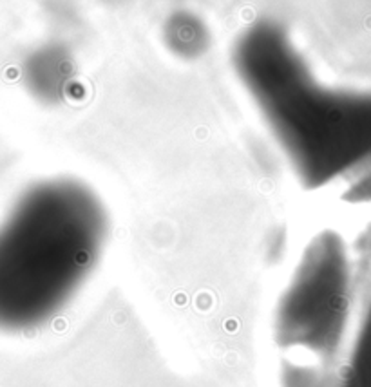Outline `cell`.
<instances>
[{
	"label": "cell",
	"instance_id": "277c9868",
	"mask_svg": "<svg viewBox=\"0 0 371 387\" xmlns=\"http://www.w3.org/2000/svg\"><path fill=\"white\" fill-rule=\"evenodd\" d=\"M22 80L29 94L38 102L46 105L58 103L71 85L72 62L60 47H38L24 60Z\"/></svg>",
	"mask_w": 371,
	"mask_h": 387
},
{
	"label": "cell",
	"instance_id": "7a4b0ae2",
	"mask_svg": "<svg viewBox=\"0 0 371 387\" xmlns=\"http://www.w3.org/2000/svg\"><path fill=\"white\" fill-rule=\"evenodd\" d=\"M232 65L306 189L322 187L370 150L371 98L322 85L279 22L243 31Z\"/></svg>",
	"mask_w": 371,
	"mask_h": 387
},
{
	"label": "cell",
	"instance_id": "5b68a950",
	"mask_svg": "<svg viewBox=\"0 0 371 387\" xmlns=\"http://www.w3.org/2000/svg\"><path fill=\"white\" fill-rule=\"evenodd\" d=\"M163 40L167 49L180 60L194 62L208 51L210 33L199 16L188 11H180L167 20Z\"/></svg>",
	"mask_w": 371,
	"mask_h": 387
},
{
	"label": "cell",
	"instance_id": "3957f363",
	"mask_svg": "<svg viewBox=\"0 0 371 387\" xmlns=\"http://www.w3.org/2000/svg\"><path fill=\"white\" fill-rule=\"evenodd\" d=\"M348 306V262L330 232L308 245L277 308L275 331L284 347L328 351L339 338Z\"/></svg>",
	"mask_w": 371,
	"mask_h": 387
},
{
	"label": "cell",
	"instance_id": "6da1fadb",
	"mask_svg": "<svg viewBox=\"0 0 371 387\" xmlns=\"http://www.w3.org/2000/svg\"><path fill=\"white\" fill-rule=\"evenodd\" d=\"M109 226L80 179L29 185L0 223V331H33L60 315L96 270Z\"/></svg>",
	"mask_w": 371,
	"mask_h": 387
}]
</instances>
